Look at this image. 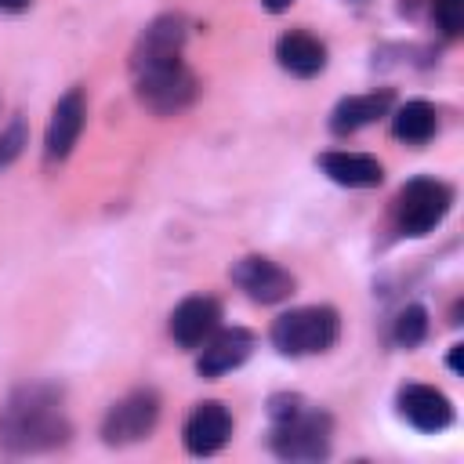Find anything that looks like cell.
<instances>
[{
	"instance_id": "obj_4",
	"label": "cell",
	"mask_w": 464,
	"mask_h": 464,
	"mask_svg": "<svg viewBox=\"0 0 464 464\" xmlns=\"http://www.w3.org/2000/svg\"><path fill=\"white\" fill-rule=\"evenodd\" d=\"M341 334V315L330 304H308V308H294L286 315H279L272 323V348L279 355H319L326 352Z\"/></svg>"
},
{
	"instance_id": "obj_12",
	"label": "cell",
	"mask_w": 464,
	"mask_h": 464,
	"mask_svg": "<svg viewBox=\"0 0 464 464\" xmlns=\"http://www.w3.org/2000/svg\"><path fill=\"white\" fill-rule=\"evenodd\" d=\"M221 323V304L214 297H185L174 312H170V337L181 344V348H199Z\"/></svg>"
},
{
	"instance_id": "obj_14",
	"label": "cell",
	"mask_w": 464,
	"mask_h": 464,
	"mask_svg": "<svg viewBox=\"0 0 464 464\" xmlns=\"http://www.w3.org/2000/svg\"><path fill=\"white\" fill-rule=\"evenodd\" d=\"M392 98L395 94L388 87L384 91H370V94H348V98H341L334 105V112H330V130L334 134H355V130L377 123L381 116H388Z\"/></svg>"
},
{
	"instance_id": "obj_8",
	"label": "cell",
	"mask_w": 464,
	"mask_h": 464,
	"mask_svg": "<svg viewBox=\"0 0 464 464\" xmlns=\"http://www.w3.org/2000/svg\"><path fill=\"white\" fill-rule=\"evenodd\" d=\"M181 439H185V450L192 457H210L232 439V413L218 399H207L188 413Z\"/></svg>"
},
{
	"instance_id": "obj_7",
	"label": "cell",
	"mask_w": 464,
	"mask_h": 464,
	"mask_svg": "<svg viewBox=\"0 0 464 464\" xmlns=\"http://www.w3.org/2000/svg\"><path fill=\"white\" fill-rule=\"evenodd\" d=\"M228 276H232V283H236L250 301H257V304H276V301H283V297L294 294V276H290L286 268H279L276 261L257 257V254L239 257Z\"/></svg>"
},
{
	"instance_id": "obj_13",
	"label": "cell",
	"mask_w": 464,
	"mask_h": 464,
	"mask_svg": "<svg viewBox=\"0 0 464 464\" xmlns=\"http://www.w3.org/2000/svg\"><path fill=\"white\" fill-rule=\"evenodd\" d=\"M185 36H188L185 18H178V14H160V18L149 22L145 33L138 36L130 69H138V65H152V62H167V58H181Z\"/></svg>"
},
{
	"instance_id": "obj_23",
	"label": "cell",
	"mask_w": 464,
	"mask_h": 464,
	"mask_svg": "<svg viewBox=\"0 0 464 464\" xmlns=\"http://www.w3.org/2000/svg\"><path fill=\"white\" fill-rule=\"evenodd\" d=\"M450 370H453V373H460V344H453V348H450Z\"/></svg>"
},
{
	"instance_id": "obj_1",
	"label": "cell",
	"mask_w": 464,
	"mask_h": 464,
	"mask_svg": "<svg viewBox=\"0 0 464 464\" xmlns=\"http://www.w3.org/2000/svg\"><path fill=\"white\" fill-rule=\"evenodd\" d=\"M69 439L62 395L47 384H25L0 406V446L11 453H44Z\"/></svg>"
},
{
	"instance_id": "obj_10",
	"label": "cell",
	"mask_w": 464,
	"mask_h": 464,
	"mask_svg": "<svg viewBox=\"0 0 464 464\" xmlns=\"http://www.w3.org/2000/svg\"><path fill=\"white\" fill-rule=\"evenodd\" d=\"M254 352V334L243 330V326H232V330H214L207 341H203V352L196 359V373L199 377H221L236 366H243Z\"/></svg>"
},
{
	"instance_id": "obj_18",
	"label": "cell",
	"mask_w": 464,
	"mask_h": 464,
	"mask_svg": "<svg viewBox=\"0 0 464 464\" xmlns=\"http://www.w3.org/2000/svg\"><path fill=\"white\" fill-rule=\"evenodd\" d=\"M395 344L402 348H417L424 337H428V312L420 304H406L399 315H395Z\"/></svg>"
},
{
	"instance_id": "obj_3",
	"label": "cell",
	"mask_w": 464,
	"mask_h": 464,
	"mask_svg": "<svg viewBox=\"0 0 464 464\" xmlns=\"http://www.w3.org/2000/svg\"><path fill=\"white\" fill-rule=\"evenodd\" d=\"M134 94L149 112L174 116L196 102L199 83H196V72L181 58H167V62H152V65L134 69Z\"/></svg>"
},
{
	"instance_id": "obj_9",
	"label": "cell",
	"mask_w": 464,
	"mask_h": 464,
	"mask_svg": "<svg viewBox=\"0 0 464 464\" xmlns=\"http://www.w3.org/2000/svg\"><path fill=\"white\" fill-rule=\"evenodd\" d=\"M83 123H87V98H83L80 87H69L54 102V112H51V123H47V138H44L47 160H65L72 152Z\"/></svg>"
},
{
	"instance_id": "obj_2",
	"label": "cell",
	"mask_w": 464,
	"mask_h": 464,
	"mask_svg": "<svg viewBox=\"0 0 464 464\" xmlns=\"http://www.w3.org/2000/svg\"><path fill=\"white\" fill-rule=\"evenodd\" d=\"M272 450L283 460H323L330 453L334 420L330 413L304 406L297 395H276L272 406Z\"/></svg>"
},
{
	"instance_id": "obj_16",
	"label": "cell",
	"mask_w": 464,
	"mask_h": 464,
	"mask_svg": "<svg viewBox=\"0 0 464 464\" xmlns=\"http://www.w3.org/2000/svg\"><path fill=\"white\" fill-rule=\"evenodd\" d=\"M276 58H279V65H283L290 76H301V80L319 76V72L326 69V47H323V40H315L312 33H301V29L279 36Z\"/></svg>"
},
{
	"instance_id": "obj_20",
	"label": "cell",
	"mask_w": 464,
	"mask_h": 464,
	"mask_svg": "<svg viewBox=\"0 0 464 464\" xmlns=\"http://www.w3.org/2000/svg\"><path fill=\"white\" fill-rule=\"evenodd\" d=\"M435 22L446 36H460L464 29V0H435Z\"/></svg>"
},
{
	"instance_id": "obj_6",
	"label": "cell",
	"mask_w": 464,
	"mask_h": 464,
	"mask_svg": "<svg viewBox=\"0 0 464 464\" xmlns=\"http://www.w3.org/2000/svg\"><path fill=\"white\" fill-rule=\"evenodd\" d=\"M156 420H160V395L152 388H138L109 406L102 420V439L109 446H130V442L149 439Z\"/></svg>"
},
{
	"instance_id": "obj_19",
	"label": "cell",
	"mask_w": 464,
	"mask_h": 464,
	"mask_svg": "<svg viewBox=\"0 0 464 464\" xmlns=\"http://www.w3.org/2000/svg\"><path fill=\"white\" fill-rule=\"evenodd\" d=\"M25 141H29L25 123H22V120H11V127L0 130V167L14 163V160L22 156V149H25Z\"/></svg>"
},
{
	"instance_id": "obj_21",
	"label": "cell",
	"mask_w": 464,
	"mask_h": 464,
	"mask_svg": "<svg viewBox=\"0 0 464 464\" xmlns=\"http://www.w3.org/2000/svg\"><path fill=\"white\" fill-rule=\"evenodd\" d=\"M33 0H0V11H7V14H18V11H25Z\"/></svg>"
},
{
	"instance_id": "obj_15",
	"label": "cell",
	"mask_w": 464,
	"mask_h": 464,
	"mask_svg": "<svg viewBox=\"0 0 464 464\" xmlns=\"http://www.w3.org/2000/svg\"><path fill=\"white\" fill-rule=\"evenodd\" d=\"M319 167L330 181L344 185V188H377L384 181V167L366 156V152H323L319 156Z\"/></svg>"
},
{
	"instance_id": "obj_11",
	"label": "cell",
	"mask_w": 464,
	"mask_h": 464,
	"mask_svg": "<svg viewBox=\"0 0 464 464\" xmlns=\"http://www.w3.org/2000/svg\"><path fill=\"white\" fill-rule=\"evenodd\" d=\"M399 413L417 431H446L453 424V402L431 384H406L399 392Z\"/></svg>"
},
{
	"instance_id": "obj_5",
	"label": "cell",
	"mask_w": 464,
	"mask_h": 464,
	"mask_svg": "<svg viewBox=\"0 0 464 464\" xmlns=\"http://www.w3.org/2000/svg\"><path fill=\"white\" fill-rule=\"evenodd\" d=\"M453 207V188L435 178H410L395 199V225L402 236H428Z\"/></svg>"
},
{
	"instance_id": "obj_17",
	"label": "cell",
	"mask_w": 464,
	"mask_h": 464,
	"mask_svg": "<svg viewBox=\"0 0 464 464\" xmlns=\"http://www.w3.org/2000/svg\"><path fill=\"white\" fill-rule=\"evenodd\" d=\"M435 127H439L435 105L424 102V98H413V102L399 105L395 116H392V134L399 141H406V145H424L435 134Z\"/></svg>"
},
{
	"instance_id": "obj_22",
	"label": "cell",
	"mask_w": 464,
	"mask_h": 464,
	"mask_svg": "<svg viewBox=\"0 0 464 464\" xmlns=\"http://www.w3.org/2000/svg\"><path fill=\"white\" fill-rule=\"evenodd\" d=\"M261 4H265V11H272V14H283L294 0H261Z\"/></svg>"
}]
</instances>
